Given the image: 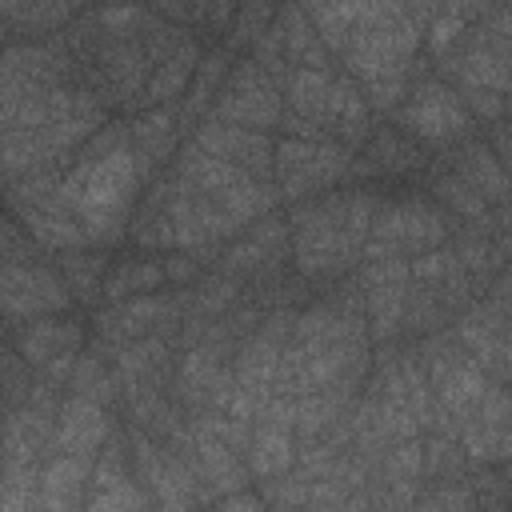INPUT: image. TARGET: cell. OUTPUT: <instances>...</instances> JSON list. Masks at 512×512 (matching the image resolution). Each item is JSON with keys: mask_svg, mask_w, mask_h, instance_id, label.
<instances>
[{"mask_svg": "<svg viewBox=\"0 0 512 512\" xmlns=\"http://www.w3.org/2000/svg\"><path fill=\"white\" fill-rule=\"evenodd\" d=\"M452 232L448 212L428 200V196H408V200H380L372 212L368 236L360 244V260L376 256H420L428 248H440Z\"/></svg>", "mask_w": 512, "mask_h": 512, "instance_id": "cell-3", "label": "cell"}, {"mask_svg": "<svg viewBox=\"0 0 512 512\" xmlns=\"http://www.w3.org/2000/svg\"><path fill=\"white\" fill-rule=\"evenodd\" d=\"M76 300L56 272L52 260H24V264H0V320L24 324L36 316L68 312Z\"/></svg>", "mask_w": 512, "mask_h": 512, "instance_id": "cell-6", "label": "cell"}, {"mask_svg": "<svg viewBox=\"0 0 512 512\" xmlns=\"http://www.w3.org/2000/svg\"><path fill=\"white\" fill-rule=\"evenodd\" d=\"M372 108H368V100H364V92H360V84L348 76V72H336L332 76V88H328V104H324V132L336 140V144H344V148H364V140L372 136Z\"/></svg>", "mask_w": 512, "mask_h": 512, "instance_id": "cell-13", "label": "cell"}, {"mask_svg": "<svg viewBox=\"0 0 512 512\" xmlns=\"http://www.w3.org/2000/svg\"><path fill=\"white\" fill-rule=\"evenodd\" d=\"M468 464H508L512 456V416L496 420V416H468L456 432Z\"/></svg>", "mask_w": 512, "mask_h": 512, "instance_id": "cell-21", "label": "cell"}, {"mask_svg": "<svg viewBox=\"0 0 512 512\" xmlns=\"http://www.w3.org/2000/svg\"><path fill=\"white\" fill-rule=\"evenodd\" d=\"M492 144H488V152L500 160V164H508V156H512V148H508V124L504 120H492V136H488Z\"/></svg>", "mask_w": 512, "mask_h": 512, "instance_id": "cell-41", "label": "cell"}, {"mask_svg": "<svg viewBox=\"0 0 512 512\" xmlns=\"http://www.w3.org/2000/svg\"><path fill=\"white\" fill-rule=\"evenodd\" d=\"M236 4L240 0H192V20L204 24V28H212V36L216 32H228Z\"/></svg>", "mask_w": 512, "mask_h": 512, "instance_id": "cell-39", "label": "cell"}, {"mask_svg": "<svg viewBox=\"0 0 512 512\" xmlns=\"http://www.w3.org/2000/svg\"><path fill=\"white\" fill-rule=\"evenodd\" d=\"M332 76H336V68H292V76L284 84V108L296 112V116H304V120H312V124H320L324 120Z\"/></svg>", "mask_w": 512, "mask_h": 512, "instance_id": "cell-26", "label": "cell"}, {"mask_svg": "<svg viewBox=\"0 0 512 512\" xmlns=\"http://www.w3.org/2000/svg\"><path fill=\"white\" fill-rule=\"evenodd\" d=\"M160 264H164L168 288H184V284H192L204 272V264L192 252H184V248H168V256H160Z\"/></svg>", "mask_w": 512, "mask_h": 512, "instance_id": "cell-38", "label": "cell"}, {"mask_svg": "<svg viewBox=\"0 0 512 512\" xmlns=\"http://www.w3.org/2000/svg\"><path fill=\"white\" fill-rule=\"evenodd\" d=\"M260 496L268 508H304L308 500V476L300 468H288L280 476H264L260 480Z\"/></svg>", "mask_w": 512, "mask_h": 512, "instance_id": "cell-32", "label": "cell"}, {"mask_svg": "<svg viewBox=\"0 0 512 512\" xmlns=\"http://www.w3.org/2000/svg\"><path fill=\"white\" fill-rule=\"evenodd\" d=\"M132 124V140H128V152L136 160V172L140 180L148 184L156 172H164L184 140L180 132V120H176V104H156V108H140L128 116Z\"/></svg>", "mask_w": 512, "mask_h": 512, "instance_id": "cell-10", "label": "cell"}, {"mask_svg": "<svg viewBox=\"0 0 512 512\" xmlns=\"http://www.w3.org/2000/svg\"><path fill=\"white\" fill-rule=\"evenodd\" d=\"M12 348L32 364H48L56 356H76L84 348V324L56 312V316H36L24 324H12Z\"/></svg>", "mask_w": 512, "mask_h": 512, "instance_id": "cell-12", "label": "cell"}, {"mask_svg": "<svg viewBox=\"0 0 512 512\" xmlns=\"http://www.w3.org/2000/svg\"><path fill=\"white\" fill-rule=\"evenodd\" d=\"M392 120H396V128L416 136L424 148H456L460 140L472 136V112L464 108L460 92L432 72L408 88V96L400 100Z\"/></svg>", "mask_w": 512, "mask_h": 512, "instance_id": "cell-5", "label": "cell"}, {"mask_svg": "<svg viewBox=\"0 0 512 512\" xmlns=\"http://www.w3.org/2000/svg\"><path fill=\"white\" fill-rule=\"evenodd\" d=\"M128 140H132V124H128V116H108V120L80 144V156L100 160V156H108V152H116V148H128Z\"/></svg>", "mask_w": 512, "mask_h": 512, "instance_id": "cell-35", "label": "cell"}, {"mask_svg": "<svg viewBox=\"0 0 512 512\" xmlns=\"http://www.w3.org/2000/svg\"><path fill=\"white\" fill-rule=\"evenodd\" d=\"M168 320H180V296L172 292H140L116 304L96 308V348H120L128 340H140L148 332H160Z\"/></svg>", "mask_w": 512, "mask_h": 512, "instance_id": "cell-8", "label": "cell"}, {"mask_svg": "<svg viewBox=\"0 0 512 512\" xmlns=\"http://www.w3.org/2000/svg\"><path fill=\"white\" fill-rule=\"evenodd\" d=\"M176 296H180V316L216 320V316H224V312L240 300V280H232V276L208 268V272H200L192 284L176 288Z\"/></svg>", "mask_w": 512, "mask_h": 512, "instance_id": "cell-23", "label": "cell"}, {"mask_svg": "<svg viewBox=\"0 0 512 512\" xmlns=\"http://www.w3.org/2000/svg\"><path fill=\"white\" fill-rule=\"evenodd\" d=\"M156 288H168L164 264L152 260V256H132V260H120V264H112L104 272L100 304H116V300H128V296H140V292H156Z\"/></svg>", "mask_w": 512, "mask_h": 512, "instance_id": "cell-24", "label": "cell"}, {"mask_svg": "<svg viewBox=\"0 0 512 512\" xmlns=\"http://www.w3.org/2000/svg\"><path fill=\"white\" fill-rule=\"evenodd\" d=\"M456 176H464L488 204H504L508 200V172H504V164L488 152V144L484 140H476V136H468V140H460L456 148H452V160H444Z\"/></svg>", "mask_w": 512, "mask_h": 512, "instance_id": "cell-19", "label": "cell"}, {"mask_svg": "<svg viewBox=\"0 0 512 512\" xmlns=\"http://www.w3.org/2000/svg\"><path fill=\"white\" fill-rule=\"evenodd\" d=\"M188 140L196 148H204L208 156L216 160H228L236 164L240 172L248 176H260V180H272V148L276 140L268 132H256V128H236V124H220V120H200Z\"/></svg>", "mask_w": 512, "mask_h": 512, "instance_id": "cell-9", "label": "cell"}, {"mask_svg": "<svg viewBox=\"0 0 512 512\" xmlns=\"http://www.w3.org/2000/svg\"><path fill=\"white\" fill-rule=\"evenodd\" d=\"M272 28L280 32V48H284V60L292 68H332V52L320 44L312 16L296 0H280Z\"/></svg>", "mask_w": 512, "mask_h": 512, "instance_id": "cell-17", "label": "cell"}, {"mask_svg": "<svg viewBox=\"0 0 512 512\" xmlns=\"http://www.w3.org/2000/svg\"><path fill=\"white\" fill-rule=\"evenodd\" d=\"M456 92H460L464 108L472 116H480L484 124L504 120V112H508V92H492V88H456Z\"/></svg>", "mask_w": 512, "mask_h": 512, "instance_id": "cell-37", "label": "cell"}, {"mask_svg": "<svg viewBox=\"0 0 512 512\" xmlns=\"http://www.w3.org/2000/svg\"><path fill=\"white\" fill-rule=\"evenodd\" d=\"M464 32H468V20L456 16V12H448V8H440V12L424 24V44H428L432 56H440V52H448Z\"/></svg>", "mask_w": 512, "mask_h": 512, "instance_id": "cell-36", "label": "cell"}, {"mask_svg": "<svg viewBox=\"0 0 512 512\" xmlns=\"http://www.w3.org/2000/svg\"><path fill=\"white\" fill-rule=\"evenodd\" d=\"M52 264L64 276V284H68L76 304H100V284H104V272H108L104 248H92V244L64 248V252L52 256Z\"/></svg>", "mask_w": 512, "mask_h": 512, "instance_id": "cell-22", "label": "cell"}, {"mask_svg": "<svg viewBox=\"0 0 512 512\" xmlns=\"http://www.w3.org/2000/svg\"><path fill=\"white\" fill-rule=\"evenodd\" d=\"M72 16H76V4H72V0H24V4L16 8V16L8 20V28L28 32V36H52V32H60Z\"/></svg>", "mask_w": 512, "mask_h": 512, "instance_id": "cell-29", "label": "cell"}, {"mask_svg": "<svg viewBox=\"0 0 512 512\" xmlns=\"http://www.w3.org/2000/svg\"><path fill=\"white\" fill-rule=\"evenodd\" d=\"M88 468H92V456L48 452L44 464H40V508H44V512H72V508H84Z\"/></svg>", "mask_w": 512, "mask_h": 512, "instance_id": "cell-15", "label": "cell"}, {"mask_svg": "<svg viewBox=\"0 0 512 512\" xmlns=\"http://www.w3.org/2000/svg\"><path fill=\"white\" fill-rule=\"evenodd\" d=\"M64 392H76V396H88L96 404H120V384H116V372L108 364V356L92 344L88 352L80 348L76 360H72V372H68V388Z\"/></svg>", "mask_w": 512, "mask_h": 512, "instance_id": "cell-25", "label": "cell"}, {"mask_svg": "<svg viewBox=\"0 0 512 512\" xmlns=\"http://www.w3.org/2000/svg\"><path fill=\"white\" fill-rule=\"evenodd\" d=\"M4 36H8V20L0 16V48H4Z\"/></svg>", "mask_w": 512, "mask_h": 512, "instance_id": "cell-43", "label": "cell"}, {"mask_svg": "<svg viewBox=\"0 0 512 512\" xmlns=\"http://www.w3.org/2000/svg\"><path fill=\"white\" fill-rule=\"evenodd\" d=\"M468 468L472 464L456 436L424 432V480H464Z\"/></svg>", "mask_w": 512, "mask_h": 512, "instance_id": "cell-28", "label": "cell"}, {"mask_svg": "<svg viewBox=\"0 0 512 512\" xmlns=\"http://www.w3.org/2000/svg\"><path fill=\"white\" fill-rule=\"evenodd\" d=\"M356 152H364L372 160L376 176H420L432 164L428 148L416 136H408L404 128H372V136Z\"/></svg>", "mask_w": 512, "mask_h": 512, "instance_id": "cell-18", "label": "cell"}, {"mask_svg": "<svg viewBox=\"0 0 512 512\" xmlns=\"http://www.w3.org/2000/svg\"><path fill=\"white\" fill-rule=\"evenodd\" d=\"M32 380H36V368L16 348L0 344V408H20L32 392Z\"/></svg>", "mask_w": 512, "mask_h": 512, "instance_id": "cell-31", "label": "cell"}, {"mask_svg": "<svg viewBox=\"0 0 512 512\" xmlns=\"http://www.w3.org/2000/svg\"><path fill=\"white\" fill-rule=\"evenodd\" d=\"M116 432L112 408L96 404L88 396L64 392L60 408H56V424H52V452H76V456H96L100 444Z\"/></svg>", "mask_w": 512, "mask_h": 512, "instance_id": "cell-11", "label": "cell"}, {"mask_svg": "<svg viewBox=\"0 0 512 512\" xmlns=\"http://www.w3.org/2000/svg\"><path fill=\"white\" fill-rule=\"evenodd\" d=\"M404 288H408V280L364 288V324H368V340H372V344H376V340H404V336H400Z\"/></svg>", "mask_w": 512, "mask_h": 512, "instance_id": "cell-27", "label": "cell"}, {"mask_svg": "<svg viewBox=\"0 0 512 512\" xmlns=\"http://www.w3.org/2000/svg\"><path fill=\"white\" fill-rule=\"evenodd\" d=\"M84 508H92V512H140V508H152V500H148V492L128 476V480H120V484L96 492L92 500H84Z\"/></svg>", "mask_w": 512, "mask_h": 512, "instance_id": "cell-34", "label": "cell"}, {"mask_svg": "<svg viewBox=\"0 0 512 512\" xmlns=\"http://www.w3.org/2000/svg\"><path fill=\"white\" fill-rule=\"evenodd\" d=\"M200 56H204L200 40L188 36V40H180L160 64H152V72H148V80H144V88H140L136 112H140V108H156V104H176V100L184 96V88H188L196 64H200Z\"/></svg>", "mask_w": 512, "mask_h": 512, "instance_id": "cell-16", "label": "cell"}, {"mask_svg": "<svg viewBox=\"0 0 512 512\" xmlns=\"http://www.w3.org/2000/svg\"><path fill=\"white\" fill-rule=\"evenodd\" d=\"M280 112H284V92L272 84V76L252 60H236L208 120H220V124H236V128H256V132H268L280 124Z\"/></svg>", "mask_w": 512, "mask_h": 512, "instance_id": "cell-7", "label": "cell"}, {"mask_svg": "<svg viewBox=\"0 0 512 512\" xmlns=\"http://www.w3.org/2000/svg\"><path fill=\"white\" fill-rule=\"evenodd\" d=\"M296 4H300V8H304V12H308V16H316V12H320V8H324V0H296Z\"/></svg>", "mask_w": 512, "mask_h": 512, "instance_id": "cell-42", "label": "cell"}, {"mask_svg": "<svg viewBox=\"0 0 512 512\" xmlns=\"http://www.w3.org/2000/svg\"><path fill=\"white\" fill-rule=\"evenodd\" d=\"M232 64H236V48H228V44H212V48L200 56V64H196V72H192L184 96L176 100L180 132L192 128L196 120H204V116L212 112V104H216V96H220V88H224Z\"/></svg>", "mask_w": 512, "mask_h": 512, "instance_id": "cell-14", "label": "cell"}, {"mask_svg": "<svg viewBox=\"0 0 512 512\" xmlns=\"http://www.w3.org/2000/svg\"><path fill=\"white\" fill-rule=\"evenodd\" d=\"M212 508H224V512H232V508H248V512H260V508H268V504H264V496H260V492H252V488H236V492H224V496H216V500H212Z\"/></svg>", "mask_w": 512, "mask_h": 512, "instance_id": "cell-40", "label": "cell"}, {"mask_svg": "<svg viewBox=\"0 0 512 512\" xmlns=\"http://www.w3.org/2000/svg\"><path fill=\"white\" fill-rule=\"evenodd\" d=\"M140 188L144 180L128 148H116L100 160L76 156V164L64 168V196L92 248H116L128 240V220Z\"/></svg>", "mask_w": 512, "mask_h": 512, "instance_id": "cell-2", "label": "cell"}, {"mask_svg": "<svg viewBox=\"0 0 512 512\" xmlns=\"http://www.w3.org/2000/svg\"><path fill=\"white\" fill-rule=\"evenodd\" d=\"M244 464H248L252 480L288 472V468L296 464V428L268 424V420H252V440H248V448H244Z\"/></svg>", "mask_w": 512, "mask_h": 512, "instance_id": "cell-20", "label": "cell"}, {"mask_svg": "<svg viewBox=\"0 0 512 512\" xmlns=\"http://www.w3.org/2000/svg\"><path fill=\"white\" fill-rule=\"evenodd\" d=\"M384 196L372 188L352 192H324L312 200L292 204L288 212V264L292 272L328 284L340 276H352L360 264V244L368 236L372 212Z\"/></svg>", "mask_w": 512, "mask_h": 512, "instance_id": "cell-1", "label": "cell"}, {"mask_svg": "<svg viewBox=\"0 0 512 512\" xmlns=\"http://www.w3.org/2000/svg\"><path fill=\"white\" fill-rule=\"evenodd\" d=\"M348 164H352V148L336 144V140H300V136H284L272 148V184L280 192V200L300 204L312 196L332 192L336 184L348 180Z\"/></svg>", "mask_w": 512, "mask_h": 512, "instance_id": "cell-4", "label": "cell"}, {"mask_svg": "<svg viewBox=\"0 0 512 512\" xmlns=\"http://www.w3.org/2000/svg\"><path fill=\"white\" fill-rule=\"evenodd\" d=\"M276 8H280V0H240L236 4V12H232V24H228V48H252L256 40H260V32L272 24V16H276Z\"/></svg>", "mask_w": 512, "mask_h": 512, "instance_id": "cell-30", "label": "cell"}, {"mask_svg": "<svg viewBox=\"0 0 512 512\" xmlns=\"http://www.w3.org/2000/svg\"><path fill=\"white\" fill-rule=\"evenodd\" d=\"M24 260H48V256L20 220L0 216V264H24Z\"/></svg>", "mask_w": 512, "mask_h": 512, "instance_id": "cell-33", "label": "cell"}]
</instances>
